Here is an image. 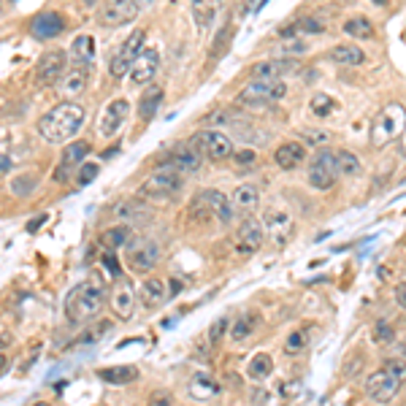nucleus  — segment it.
I'll return each instance as SVG.
<instances>
[{
  "instance_id": "nucleus-1",
  "label": "nucleus",
  "mask_w": 406,
  "mask_h": 406,
  "mask_svg": "<svg viewBox=\"0 0 406 406\" xmlns=\"http://www.w3.org/2000/svg\"><path fill=\"white\" fill-rule=\"evenodd\" d=\"M84 125V108L74 101L57 103L51 111H47L38 122V133L47 144H68L76 138V133Z\"/></svg>"
},
{
  "instance_id": "nucleus-2",
  "label": "nucleus",
  "mask_w": 406,
  "mask_h": 406,
  "mask_svg": "<svg viewBox=\"0 0 406 406\" xmlns=\"http://www.w3.org/2000/svg\"><path fill=\"white\" fill-rule=\"evenodd\" d=\"M103 301H106V290H103L101 282L98 279L79 282L76 287L68 293V298H65V317H68V323L81 325V323L92 320L103 309Z\"/></svg>"
},
{
  "instance_id": "nucleus-3",
  "label": "nucleus",
  "mask_w": 406,
  "mask_h": 406,
  "mask_svg": "<svg viewBox=\"0 0 406 406\" xmlns=\"http://www.w3.org/2000/svg\"><path fill=\"white\" fill-rule=\"evenodd\" d=\"M406 382V360L396 357V360H387L382 368H377L368 380H366V393L374 404H390L401 384Z\"/></svg>"
},
{
  "instance_id": "nucleus-4",
  "label": "nucleus",
  "mask_w": 406,
  "mask_h": 406,
  "mask_svg": "<svg viewBox=\"0 0 406 406\" xmlns=\"http://www.w3.org/2000/svg\"><path fill=\"white\" fill-rule=\"evenodd\" d=\"M179 193H181V174L177 168H168V165H160L154 174L147 177V181L141 184L138 190V198L152 203H168L174 201Z\"/></svg>"
},
{
  "instance_id": "nucleus-5",
  "label": "nucleus",
  "mask_w": 406,
  "mask_h": 406,
  "mask_svg": "<svg viewBox=\"0 0 406 406\" xmlns=\"http://www.w3.org/2000/svg\"><path fill=\"white\" fill-rule=\"evenodd\" d=\"M406 130V108L401 103H390L384 106L371 122V144L374 147H387L390 141H396Z\"/></svg>"
},
{
  "instance_id": "nucleus-6",
  "label": "nucleus",
  "mask_w": 406,
  "mask_h": 406,
  "mask_svg": "<svg viewBox=\"0 0 406 406\" xmlns=\"http://www.w3.org/2000/svg\"><path fill=\"white\" fill-rule=\"evenodd\" d=\"M287 95V87L282 79H252L241 92H238V103L244 108H266L271 103L282 101Z\"/></svg>"
},
{
  "instance_id": "nucleus-7",
  "label": "nucleus",
  "mask_w": 406,
  "mask_h": 406,
  "mask_svg": "<svg viewBox=\"0 0 406 406\" xmlns=\"http://www.w3.org/2000/svg\"><path fill=\"white\" fill-rule=\"evenodd\" d=\"M147 3L149 0H108V3H103L101 11H98V22L103 27L130 25L147 8Z\"/></svg>"
},
{
  "instance_id": "nucleus-8",
  "label": "nucleus",
  "mask_w": 406,
  "mask_h": 406,
  "mask_svg": "<svg viewBox=\"0 0 406 406\" xmlns=\"http://www.w3.org/2000/svg\"><path fill=\"white\" fill-rule=\"evenodd\" d=\"M201 157L206 160H214V163H222L233 157V138H228V133H220V130H201L193 136L190 141Z\"/></svg>"
},
{
  "instance_id": "nucleus-9",
  "label": "nucleus",
  "mask_w": 406,
  "mask_h": 406,
  "mask_svg": "<svg viewBox=\"0 0 406 406\" xmlns=\"http://www.w3.org/2000/svg\"><path fill=\"white\" fill-rule=\"evenodd\" d=\"M144 41H147V33H144V30H133V33L127 35L125 44H122V47L117 49V54L111 57V65H108L111 76L122 79L125 74H130L133 63H136V60H138V54L144 51Z\"/></svg>"
},
{
  "instance_id": "nucleus-10",
  "label": "nucleus",
  "mask_w": 406,
  "mask_h": 406,
  "mask_svg": "<svg viewBox=\"0 0 406 406\" xmlns=\"http://www.w3.org/2000/svg\"><path fill=\"white\" fill-rule=\"evenodd\" d=\"M263 230L268 233V238L277 244V247H287L290 241H293V236H295V222H293V217L279 209V206H268L266 211H263Z\"/></svg>"
},
{
  "instance_id": "nucleus-11",
  "label": "nucleus",
  "mask_w": 406,
  "mask_h": 406,
  "mask_svg": "<svg viewBox=\"0 0 406 406\" xmlns=\"http://www.w3.org/2000/svg\"><path fill=\"white\" fill-rule=\"evenodd\" d=\"M127 266L138 274H147L152 271L160 260V247L154 244L152 238H130V244L125 247Z\"/></svg>"
},
{
  "instance_id": "nucleus-12",
  "label": "nucleus",
  "mask_w": 406,
  "mask_h": 406,
  "mask_svg": "<svg viewBox=\"0 0 406 406\" xmlns=\"http://www.w3.org/2000/svg\"><path fill=\"white\" fill-rule=\"evenodd\" d=\"M127 117H130V103L125 98H114V101L103 108L101 117H98V127H95L98 136H103V138L117 136L122 130V125H125Z\"/></svg>"
},
{
  "instance_id": "nucleus-13",
  "label": "nucleus",
  "mask_w": 406,
  "mask_h": 406,
  "mask_svg": "<svg viewBox=\"0 0 406 406\" xmlns=\"http://www.w3.org/2000/svg\"><path fill=\"white\" fill-rule=\"evenodd\" d=\"M339 177V163L336 152H323L314 157V163L309 165V184L314 190H330L333 181Z\"/></svg>"
},
{
  "instance_id": "nucleus-14",
  "label": "nucleus",
  "mask_w": 406,
  "mask_h": 406,
  "mask_svg": "<svg viewBox=\"0 0 406 406\" xmlns=\"http://www.w3.org/2000/svg\"><path fill=\"white\" fill-rule=\"evenodd\" d=\"M65 60H68V54L63 49H54V51H47L41 60H38V65H35V79H38V84H60V79L65 76Z\"/></svg>"
},
{
  "instance_id": "nucleus-15",
  "label": "nucleus",
  "mask_w": 406,
  "mask_h": 406,
  "mask_svg": "<svg viewBox=\"0 0 406 406\" xmlns=\"http://www.w3.org/2000/svg\"><path fill=\"white\" fill-rule=\"evenodd\" d=\"M111 214L120 220V222H125V225H144V222H149L154 217V211L141 201H120L111 206Z\"/></svg>"
},
{
  "instance_id": "nucleus-16",
  "label": "nucleus",
  "mask_w": 406,
  "mask_h": 406,
  "mask_svg": "<svg viewBox=\"0 0 406 406\" xmlns=\"http://www.w3.org/2000/svg\"><path fill=\"white\" fill-rule=\"evenodd\" d=\"M263 236H266L263 225H260L257 220H252V217H247V220L238 225V230H236V250L241 254L257 252V250L263 247Z\"/></svg>"
},
{
  "instance_id": "nucleus-17",
  "label": "nucleus",
  "mask_w": 406,
  "mask_h": 406,
  "mask_svg": "<svg viewBox=\"0 0 406 406\" xmlns=\"http://www.w3.org/2000/svg\"><path fill=\"white\" fill-rule=\"evenodd\" d=\"M111 309L120 320H130L133 311H136V290L130 279L125 277H117V284H114V293H111Z\"/></svg>"
},
{
  "instance_id": "nucleus-18",
  "label": "nucleus",
  "mask_w": 406,
  "mask_h": 406,
  "mask_svg": "<svg viewBox=\"0 0 406 406\" xmlns=\"http://www.w3.org/2000/svg\"><path fill=\"white\" fill-rule=\"evenodd\" d=\"M160 68V51L154 47H144V51L138 54V60L130 68V81L133 84H149Z\"/></svg>"
},
{
  "instance_id": "nucleus-19",
  "label": "nucleus",
  "mask_w": 406,
  "mask_h": 406,
  "mask_svg": "<svg viewBox=\"0 0 406 406\" xmlns=\"http://www.w3.org/2000/svg\"><path fill=\"white\" fill-rule=\"evenodd\" d=\"M63 30H65V22H63V17H60L57 11H41V14L30 22V33H33L35 38H41V41L57 38Z\"/></svg>"
},
{
  "instance_id": "nucleus-20",
  "label": "nucleus",
  "mask_w": 406,
  "mask_h": 406,
  "mask_svg": "<svg viewBox=\"0 0 406 406\" xmlns=\"http://www.w3.org/2000/svg\"><path fill=\"white\" fill-rule=\"evenodd\" d=\"M298 71V63L293 57H282V60H260L250 68L252 79H282L284 74Z\"/></svg>"
},
{
  "instance_id": "nucleus-21",
  "label": "nucleus",
  "mask_w": 406,
  "mask_h": 406,
  "mask_svg": "<svg viewBox=\"0 0 406 406\" xmlns=\"http://www.w3.org/2000/svg\"><path fill=\"white\" fill-rule=\"evenodd\" d=\"M87 81H90V65H74L71 63V68L65 71V76L60 79L57 87L65 98H76L87 90Z\"/></svg>"
},
{
  "instance_id": "nucleus-22",
  "label": "nucleus",
  "mask_w": 406,
  "mask_h": 406,
  "mask_svg": "<svg viewBox=\"0 0 406 406\" xmlns=\"http://www.w3.org/2000/svg\"><path fill=\"white\" fill-rule=\"evenodd\" d=\"M203 201L209 203V209H211V214H214V222L217 225H230V220H233V206L228 201V195H222V193H217V190H201Z\"/></svg>"
},
{
  "instance_id": "nucleus-23",
  "label": "nucleus",
  "mask_w": 406,
  "mask_h": 406,
  "mask_svg": "<svg viewBox=\"0 0 406 406\" xmlns=\"http://www.w3.org/2000/svg\"><path fill=\"white\" fill-rule=\"evenodd\" d=\"M274 160H277V165H279L282 171H293V168H298V165L306 160L304 144H298V141H284L279 149L274 152Z\"/></svg>"
},
{
  "instance_id": "nucleus-24",
  "label": "nucleus",
  "mask_w": 406,
  "mask_h": 406,
  "mask_svg": "<svg viewBox=\"0 0 406 406\" xmlns=\"http://www.w3.org/2000/svg\"><path fill=\"white\" fill-rule=\"evenodd\" d=\"M201 154H198V149L190 144V147H181V149H177V152L171 154L168 160H165V165L168 168H177L179 174H190V171H198L201 168Z\"/></svg>"
},
{
  "instance_id": "nucleus-25",
  "label": "nucleus",
  "mask_w": 406,
  "mask_h": 406,
  "mask_svg": "<svg viewBox=\"0 0 406 406\" xmlns=\"http://www.w3.org/2000/svg\"><path fill=\"white\" fill-rule=\"evenodd\" d=\"M87 152H90V144H84V141H74V144H68V147H65V152H63V160H60V168H57V174H54V177L63 181V179L68 177V171H71V168L84 165L81 160L87 157Z\"/></svg>"
},
{
  "instance_id": "nucleus-26",
  "label": "nucleus",
  "mask_w": 406,
  "mask_h": 406,
  "mask_svg": "<svg viewBox=\"0 0 406 406\" xmlns=\"http://www.w3.org/2000/svg\"><path fill=\"white\" fill-rule=\"evenodd\" d=\"M68 57H71L74 65H92V60H95V41H92V35H76L71 49H68Z\"/></svg>"
},
{
  "instance_id": "nucleus-27",
  "label": "nucleus",
  "mask_w": 406,
  "mask_h": 406,
  "mask_svg": "<svg viewBox=\"0 0 406 406\" xmlns=\"http://www.w3.org/2000/svg\"><path fill=\"white\" fill-rule=\"evenodd\" d=\"M168 284L163 279H147L141 284V304L147 306V309H154V306H163L165 304V298H168Z\"/></svg>"
},
{
  "instance_id": "nucleus-28",
  "label": "nucleus",
  "mask_w": 406,
  "mask_h": 406,
  "mask_svg": "<svg viewBox=\"0 0 406 406\" xmlns=\"http://www.w3.org/2000/svg\"><path fill=\"white\" fill-rule=\"evenodd\" d=\"M217 8H220V0H193V19L198 30H209L214 17H217Z\"/></svg>"
},
{
  "instance_id": "nucleus-29",
  "label": "nucleus",
  "mask_w": 406,
  "mask_h": 406,
  "mask_svg": "<svg viewBox=\"0 0 406 406\" xmlns=\"http://www.w3.org/2000/svg\"><path fill=\"white\" fill-rule=\"evenodd\" d=\"M130 228L127 225H114V228L103 230L101 233V247L106 252H117L120 247H127L130 244Z\"/></svg>"
},
{
  "instance_id": "nucleus-30",
  "label": "nucleus",
  "mask_w": 406,
  "mask_h": 406,
  "mask_svg": "<svg viewBox=\"0 0 406 406\" xmlns=\"http://www.w3.org/2000/svg\"><path fill=\"white\" fill-rule=\"evenodd\" d=\"M220 393V384L211 380L209 374H195L193 382H190V396L195 398V401H209V398H214Z\"/></svg>"
},
{
  "instance_id": "nucleus-31",
  "label": "nucleus",
  "mask_w": 406,
  "mask_h": 406,
  "mask_svg": "<svg viewBox=\"0 0 406 406\" xmlns=\"http://www.w3.org/2000/svg\"><path fill=\"white\" fill-rule=\"evenodd\" d=\"M160 101H163V87H157V84H152L144 95H141V103H138V114H141V120H152L154 114H157V106H160Z\"/></svg>"
},
{
  "instance_id": "nucleus-32",
  "label": "nucleus",
  "mask_w": 406,
  "mask_h": 406,
  "mask_svg": "<svg viewBox=\"0 0 406 406\" xmlns=\"http://www.w3.org/2000/svg\"><path fill=\"white\" fill-rule=\"evenodd\" d=\"M98 377L103 382H108V384H127V382H133L138 377V368H133V366H114V368H101Z\"/></svg>"
},
{
  "instance_id": "nucleus-33",
  "label": "nucleus",
  "mask_w": 406,
  "mask_h": 406,
  "mask_svg": "<svg viewBox=\"0 0 406 406\" xmlns=\"http://www.w3.org/2000/svg\"><path fill=\"white\" fill-rule=\"evenodd\" d=\"M344 33H347L350 38L366 41V38H374V25H371L366 17H350V19L344 22Z\"/></svg>"
},
{
  "instance_id": "nucleus-34",
  "label": "nucleus",
  "mask_w": 406,
  "mask_h": 406,
  "mask_svg": "<svg viewBox=\"0 0 406 406\" xmlns=\"http://www.w3.org/2000/svg\"><path fill=\"white\" fill-rule=\"evenodd\" d=\"M233 203H236L238 209L252 211L254 206L260 203V193H257V187H254V184H241V187H236V193H233Z\"/></svg>"
},
{
  "instance_id": "nucleus-35",
  "label": "nucleus",
  "mask_w": 406,
  "mask_h": 406,
  "mask_svg": "<svg viewBox=\"0 0 406 406\" xmlns=\"http://www.w3.org/2000/svg\"><path fill=\"white\" fill-rule=\"evenodd\" d=\"M330 60L333 63H341V65H360L366 60V54L357 49V47H336L330 51Z\"/></svg>"
},
{
  "instance_id": "nucleus-36",
  "label": "nucleus",
  "mask_w": 406,
  "mask_h": 406,
  "mask_svg": "<svg viewBox=\"0 0 406 406\" xmlns=\"http://www.w3.org/2000/svg\"><path fill=\"white\" fill-rule=\"evenodd\" d=\"M271 371H274V360H271V355L257 352V355L250 360V377H252V380H266V377H271Z\"/></svg>"
},
{
  "instance_id": "nucleus-37",
  "label": "nucleus",
  "mask_w": 406,
  "mask_h": 406,
  "mask_svg": "<svg viewBox=\"0 0 406 406\" xmlns=\"http://www.w3.org/2000/svg\"><path fill=\"white\" fill-rule=\"evenodd\" d=\"M336 163H339V174H341V177H357V174H360V160H357V154L347 152V149H339V152H336Z\"/></svg>"
},
{
  "instance_id": "nucleus-38",
  "label": "nucleus",
  "mask_w": 406,
  "mask_h": 406,
  "mask_svg": "<svg viewBox=\"0 0 406 406\" xmlns=\"http://www.w3.org/2000/svg\"><path fill=\"white\" fill-rule=\"evenodd\" d=\"M333 108H336V103H333V98L325 95V92H314L311 101H309V111H311L314 117H320V120L328 117Z\"/></svg>"
},
{
  "instance_id": "nucleus-39",
  "label": "nucleus",
  "mask_w": 406,
  "mask_h": 406,
  "mask_svg": "<svg viewBox=\"0 0 406 406\" xmlns=\"http://www.w3.org/2000/svg\"><path fill=\"white\" fill-rule=\"evenodd\" d=\"M230 38H233V27L230 25H225L220 33H217V38H214V44H211V57L214 60H220L225 51H228V47H230Z\"/></svg>"
},
{
  "instance_id": "nucleus-40",
  "label": "nucleus",
  "mask_w": 406,
  "mask_h": 406,
  "mask_svg": "<svg viewBox=\"0 0 406 406\" xmlns=\"http://www.w3.org/2000/svg\"><path fill=\"white\" fill-rule=\"evenodd\" d=\"M35 187H38V179H35V174H25V177H19V179H14V181H11V193H14V195H19V198L30 195Z\"/></svg>"
},
{
  "instance_id": "nucleus-41",
  "label": "nucleus",
  "mask_w": 406,
  "mask_h": 406,
  "mask_svg": "<svg viewBox=\"0 0 406 406\" xmlns=\"http://www.w3.org/2000/svg\"><path fill=\"white\" fill-rule=\"evenodd\" d=\"M252 328H254V317L244 314V317H238L236 325L230 328V339H233V341H244V339L252 333Z\"/></svg>"
},
{
  "instance_id": "nucleus-42",
  "label": "nucleus",
  "mask_w": 406,
  "mask_h": 406,
  "mask_svg": "<svg viewBox=\"0 0 406 406\" xmlns=\"http://www.w3.org/2000/svg\"><path fill=\"white\" fill-rule=\"evenodd\" d=\"M233 163H236L238 171H247V168L257 165V154L252 149H238V152H233Z\"/></svg>"
},
{
  "instance_id": "nucleus-43",
  "label": "nucleus",
  "mask_w": 406,
  "mask_h": 406,
  "mask_svg": "<svg viewBox=\"0 0 406 406\" xmlns=\"http://www.w3.org/2000/svg\"><path fill=\"white\" fill-rule=\"evenodd\" d=\"M306 341H309V336H306L304 330H295V333H290V336H287V344H284V350H287L290 355H295V352H301V350H304Z\"/></svg>"
},
{
  "instance_id": "nucleus-44",
  "label": "nucleus",
  "mask_w": 406,
  "mask_h": 406,
  "mask_svg": "<svg viewBox=\"0 0 406 406\" xmlns=\"http://www.w3.org/2000/svg\"><path fill=\"white\" fill-rule=\"evenodd\" d=\"M95 177H98V165H95V163H84V165H79L76 181L81 184V187H84V184H90Z\"/></svg>"
},
{
  "instance_id": "nucleus-45",
  "label": "nucleus",
  "mask_w": 406,
  "mask_h": 406,
  "mask_svg": "<svg viewBox=\"0 0 406 406\" xmlns=\"http://www.w3.org/2000/svg\"><path fill=\"white\" fill-rule=\"evenodd\" d=\"M228 325H230L228 317H220V320H217V323L209 328V341H211V344H217V341L222 339V333L228 330Z\"/></svg>"
},
{
  "instance_id": "nucleus-46",
  "label": "nucleus",
  "mask_w": 406,
  "mask_h": 406,
  "mask_svg": "<svg viewBox=\"0 0 406 406\" xmlns=\"http://www.w3.org/2000/svg\"><path fill=\"white\" fill-rule=\"evenodd\" d=\"M295 30H298V33H314V35H320V33H323V25H320L317 19H311V17H304V19L295 22Z\"/></svg>"
},
{
  "instance_id": "nucleus-47",
  "label": "nucleus",
  "mask_w": 406,
  "mask_h": 406,
  "mask_svg": "<svg viewBox=\"0 0 406 406\" xmlns=\"http://www.w3.org/2000/svg\"><path fill=\"white\" fill-rule=\"evenodd\" d=\"M393 339H396V336H393V328H390L387 323H380V325L374 328V341H377V344H390Z\"/></svg>"
},
{
  "instance_id": "nucleus-48",
  "label": "nucleus",
  "mask_w": 406,
  "mask_h": 406,
  "mask_svg": "<svg viewBox=\"0 0 406 406\" xmlns=\"http://www.w3.org/2000/svg\"><path fill=\"white\" fill-rule=\"evenodd\" d=\"M306 141L309 144H325L328 141V133L325 130H311V133H306Z\"/></svg>"
},
{
  "instance_id": "nucleus-49",
  "label": "nucleus",
  "mask_w": 406,
  "mask_h": 406,
  "mask_svg": "<svg viewBox=\"0 0 406 406\" xmlns=\"http://www.w3.org/2000/svg\"><path fill=\"white\" fill-rule=\"evenodd\" d=\"M149 406H171V396L168 393H154L149 398Z\"/></svg>"
},
{
  "instance_id": "nucleus-50",
  "label": "nucleus",
  "mask_w": 406,
  "mask_h": 406,
  "mask_svg": "<svg viewBox=\"0 0 406 406\" xmlns=\"http://www.w3.org/2000/svg\"><path fill=\"white\" fill-rule=\"evenodd\" d=\"M103 263L108 266V271H111L114 277H120V266H117V260H114V252H106V254H103Z\"/></svg>"
},
{
  "instance_id": "nucleus-51",
  "label": "nucleus",
  "mask_w": 406,
  "mask_h": 406,
  "mask_svg": "<svg viewBox=\"0 0 406 406\" xmlns=\"http://www.w3.org/2000/svg\"><path fill=\"white\" fill-rule=\"evenodd\" d=\"M396 301H398L401 309H406V282H401V284L396 287Z\"/></svg>"
},
{
  "instance_id": "nucleus-52",
  "label": "nucleus",
  "mask_w": 406,
  "mask_h": 406,
  "mask_svg": "<svg viewBox=\"0 0 406 406\" xmlns=\"http://www.w3.org/2000/svg\"><path fill=\"white\" fill-rule=\"evenodd\" d=\"M3 163H0V168H3V177H8V171H11V157L3 152V157H0Z\"/></svg>"
},
{
  "instance_id": "nucleus-53",
  "label": "nucleus",
  "mask_w": 406,
  "mask_h": 406,
  "mask_svg": "<svg viewBox=\"0 0 406 406\" xmlns=\"http://www.w3.org/2000/svg\"><path fill=\"white\" fill-rule=\"evenodd\" d=\"M33 406H49V404H44V401H35Z\"/></svg>"
}]
</instances>
